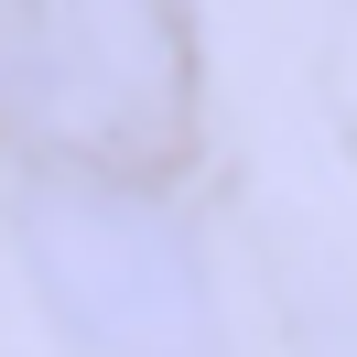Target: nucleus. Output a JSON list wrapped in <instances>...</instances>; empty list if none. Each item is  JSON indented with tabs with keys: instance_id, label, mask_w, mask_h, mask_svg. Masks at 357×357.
I'll return each mask as SVG.
<instances>
[{
	"instance_id": "1",
	"label": "nucleus",
	"mask_w": 357,
	"mask_h": 357,
	"mask_svg": "<svg viewBox=\"0 0 357 357\" xmlns=\"http://www.w3.org/2000/svg\"><path fill=\"white\" fill-rule=\"evenodd\" d=\"M22 271L54 303V325L98 357H206L217 347V292L206 260L141 184L119 174H44L22 195Z\"/></svg>"
},
{
	"instance_id": "2",
	"label": "nucleus",
	"mask_w": 357,
	"mask_h": 357,
	"mask_svg": "<svg viewBox=\"0 0 357 357\" xmlns=\"http://www.w3.org/2000/svg\"><path fill=\"white\" fill-rule=\"evenodd\" d=\"M0 119L44 152L130 162L184 119V33L141 0L87 11H0Z\"/></svg>"
}]
</instances>
